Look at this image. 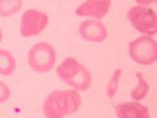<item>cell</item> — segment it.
Here are the masks:
<instances>
[{"instance_id":"obj_2","label":"cell","mask_w":157,"mask_h":118,"mask_svg":"<svg viewBox=\"0 0 157 118\" xmlns=\"http://www.w3.org/2000/svg\"><path fill=\"white\" fill-rule=\"evenodd\" d=\"M57 76L68 86L79 90L87 91L92 85V73L82 63H79L73 57H67L56 70Z\"/></svg>"},{"instance_id":"obj_1","label":"cell","mask_w":157,"mask_h":118,"mask_svg":"<svg viewBox=\"0 0 157 118\" xmlns=\"http://www.w3.org/2000/svg\"><path fill=\"white\" fill-rule=\"evenodd\" d=\"M82 98L74 90H56L51 92L44 103L46 118H64L79 109Z\"/></svg>"},{"instance_id":"obj_3","label":"cell","mask_w":157,"mask_h":118,"mask_svg":"<svg viewBox=\"0 0 157 118\" xmlns=\"http://www.w3.org/2000/svg\"><path fill=\"white\" fill-rule=\"evenodd\" d=\"M56 63V51L48 43L35 44L27 54V65L38 73H45L53 68Z\"/></svg>"},{"instance_id":"obj_16","label":"cell","mask_w":157,"mask_h":118,"mask_svg":"<svg viewBox=\"0 0 157 118\" xmlns=\"http://www.w3.org/2000/svg\"><path fill=\"white\" fill-rule=\"evenodd\" d=\"M2 41H3V31L0 29V44H2Z\"/></svg>"},{"instance_id":"obj_7","label":"cell","mask_w":157,"mask_h":118,"mask_svg":"<svg viewBox=\"0 0 157 118\" xmlns=\"http://www.w3.org/2000/svg\"><path fill=\"white\" fill-rule=\"evenodd\" d=\"M110 6L111 0H86L75 9V14L78 16L100 20L108 14Z\"/></svg>"},{"instance_id":"obj_5","label":"cell","mask_w":157,"mask_h":118,"mask_svg":"<svg viewBox=\"0 0 157 118\" xmlns=\"http://www.w3.org/2000/svg\"><path fill=\"white\" fill-rule=\"evenodd\" d=\"M128 19L131 25L145 36H152L157 31L156 13L151 8H146L142 5L132 6L128 11Z\"/></svg>"},{"instance_id":"obj_11","label":"cell","mask_w":157,"mask_h":118,"mask_svg":"<svg viewBox=\"0 0 157 118\" xmlns=\"http://www.w3.org/2000/svg\"><path fill=\"white\" fill-rule=\"evenodd\" d=\"M22 8V0H0V16L10 18Z\"/></svg>"},{"instance_id":"obj_13","label":"cell","mask_w":157,"mask_h":118,"mask_svg":"<svg viewBox=\"0 0 157 118\" xmlns=\"http://www.w3.org/2000/svg\"><path fill=\"white\" fill-rule=\"evenodd\" d=\"M120 76H121V70L117 68V70L113 73L110 81H109V83H108V87H106V95H108V97L111 98V97H114V95L116 93V91H117V83H119Z\"/></svg>"},{"instance_id":"obj_10","label":"cell","mask_w":157,"mask_h":118,"mask_svg":"<svg viewBox=\"0 0 157 118\" xmlns=\"http://www.w3.org/2000/svg\"><path fill=\"white\" fill-rule=\"evenodd\" d=\"M16 68V60L14 55L4 49H0V75L10 76Z\"/></svg>"},{"instance_id":"obj_4","label":"cell","mask_w":157,"mask_h":118,"mask_svg":"<svg viewBox=\"0 0 157 118\" xmlns=\"http://www.w3.org/2000/svg\"><path fill=\"white\" fill-rule=\"evenodd\" d=\"M129 56L140 65H151L157 60V44L151 36H141L129 44Z\"/></svg>"},{"instance_id":"obj_12","label":"cell","mask_w":157,"mask_h":118,"mask_svg":"<svg viewBox=\"0 0 157 118\" xmlns=\"http://www.w3.org/2000/svg\"><path fill=\"white\" fill-rule=\"evenodd\" d=\"M136 77H137V86L131 91L130 97L134 101H141L142 98H145L147 96L148 90H150V86L146 82V80H145V77H144L142 73L136 72Z\"/></svg>"},{"instance_id":"obj_15","label":"cell","mask_w":157,"mask_h":118,"mask_svg":"<svg viewBox=\"0 0 157 118\" xmlns=\"http://www.w3.org/2000/svg\"><path fill=\"white\" fill-rule=\"evenodd\" d=\"M156 2H157V0H136V3H137L139 5H142V6L150 5V4H155Z\"/></svg>"},{"instance_id":"obj_9","label":"cell","mask_w":157,"mask_h":118,"mask_svg":"<svg viewBox=\"0 0 157 118\" xmlns=\"http://www.w3.org/2000/svg\"><path fill=\"white\" fill-rule=\"evenodd\" d=\"M115 113L117 118H151L148 108L139 101L125 102L115 106Z\"/></svg>"},{"instance_id":"obj_8","label":"cell","mask_w":157,"mask_h":118,"mask_svg":"<svg viewBox=\"0 0 157 118\" xmlns=\"http://www.w3.org/2000/svg\"><path fill=\"white\" fill-rule=\"evenodd\" d=\"M79 35L83 40L90 43H103L108 37L105 25L98 20H84L79 25Z\"/></svg>"},{"instance_id":"obj_6","label":"cell","mask_w":157,"mask_h":118,"mask_svg":"<svg viewBox=\"0 0 157 118\" xmlns=\"http://www.w3.org/2000/svg\"><path fill=\"white\" fill-rule=\"evenodd\" d=\"M47 25H48L47 14L37 9H29L21 15L20 34L24 37H32L41 34Z\"/></svg>"},{"instance_id":"obj_14","label":"cell","mask_w":157,"mask_h":118,"mask_svg":"<svg viewBox=\"0 0 157 118\" xmlns=\"http://www.w3.org/2000/svg\"><path fill=\"white\" fill-rule=\"evenodd\" d=\"M10 96H11V92H10V88L8 87V85L0 81V104L6 102L10 98Z\"/></svg>"}]
</instances>
